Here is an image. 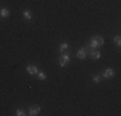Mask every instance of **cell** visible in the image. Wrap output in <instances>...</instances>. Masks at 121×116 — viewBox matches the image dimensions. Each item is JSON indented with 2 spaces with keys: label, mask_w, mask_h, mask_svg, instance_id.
Masks as SVG:
<instances>
[{
  "label": "cell",
  "mask_w": 121,
  "mask_h": 116,
  "mask_svg": "<svg viewBox=\"0 0 121 116\" xmlns=\"http://www.w3.org/2000/svg\"><path fill=\"white\" fill-rule=\"evenodd\" d=\"M70 61H71L70 53H68L67 50H66V52H62V56L58 58V65L60 66V67H66V66L68 65V62H70Z\"/></svg>",
  "instance_id": "cell-1"
},
{
  "label": "cell",
  "mask_w": 121,
  "mask_h": 116,
  "mask_svg": "<svg viewBox=\"0 0 121 116\" xmlns=\"http://www.w3.org/2000/svg\"><path fill=\"white\" fill-rule=\"evenodd\" d=\"M100 76H102L103 79H111V77L115 76V70L113 68H106L104 71L102 72Z\"/></svg>",
  "instance_id": "cell-2"
},
{
  "label": "cell",
  "mask_w": 121,
  "mask_h": 116,
  "mask_svg": "<svg viewBox=\"0 0 121 116\" xmlns=\"http://www.w3.org/2000/svg\"><path fill=\"white\" fill-rule=\"evenodd\" d=\"M40 111H41V107L40 106H31L30 108H28V115L30 116H36V115H39L40 114Z\"/></svg>",
  "instance_id": "cell-3"
},
{
  "label": "cell",
  "mask_w": 121,
  "mask_h": 116,
  "mask_svg": "<svg viewBox=\"0 0 121 116\" xmlns=\"http://www.w3.org/2000/svg\"><path fill=\"white\" fill-rule=\"evenodd\" d=\"M26 71H27L28 75H31V76H35L37 72H39V68H37L36 66H34V65H27Z\"/></svg>",
  "instance_id": "cell-4"
},
{
  "label": "cell",
  "mask_w": 121,
  "mask_h": 116,
  "mask_svg": "<svg viewBox=\"0 0 121 116\" xmlns=\"http://www.w3.org/2000/svg\"><path fill=\"white\" fill-rule=\"evenodd\" d=\"M76 57L79 58V59H86L88 54H86V49H85V46H84V48H80L79 50L76 52Z\"/></svg>",
  "instance_id": "cell-5"
},
{
  "label": "cell",
  "mask_w": 121,
  "mask_h": 116,
  "mask_svg": "<svg viewBox=\"0 0 121 116\" xmlns=\"http://www.w3.org/2000/svg\"><path fill=\"white\" fill-rule=\"evenodd\" d=\"M9 14H10V12L8 10V8H1V9H0V17H1V18H8Z\"/></svg>",
  "instance_id": "cell-6"
},
{
  "label": "cell",
  "mask_w": 121,
  "mask_h": 116,
  "mask_svg": "<svg viewBox=\"0 0 121 116\" xmlns=\"http://www.w3.org/2000/svg\"><path fill=\"white\" fill-rule=\"evenodd\" d=\"M93 39L95 40L98 44H99V46H102L103 44H104V39H103V36H99V35H94Z\"/></svg>",
  "instance_id": "cell-7"
},
{
  "label": "cell",
  "mask_w": 121,
  "mask_h": 116,
  "mask_svg": "<svg viewBox=\"0 0 121 116\" xmlns=\"http://www.w3.org/2000/svg\"><path fill=\"white\" fill-rule=\"evenodd\" d=\"M23 17H25V19H27V21H31V19H32V13H31L28 9H25L23 10Z\"/></svg>",
  "instance_id": "cell-8"
},
{
  "label": "cell",
  "mask_w": 121,
  "mask_h": 116,
  "mask_svg": "<svg viewBox=\"0 0 121 116\" xmlns=\"http://www.w3.org/2000/svg\"><path fill=\"white\" fill-rule=\"evenodd\" d=\"M36 76L37 77H39V79L40 80H45V79H47V74H45V72L44 71H40V70H39V72H37V74H36Z\"/></svg>",
  "instance_id": "cell-9"
},
{
  "label": "cell",
  "mask_w": 121,
  "mask_h": 116,
  "mask_svg": "<svg viewBox=\"0 0 121 116\" xmlns=\"http://www.w3.org/2000/svg\"><path fill=\"white\" fill-rule=\"evenodd\" d=\"M68 48H70L68 43H62V44L59 45V50H60V52H66V50H68Z\"/></svg>",
  "instance_id": "cell-10"
},
{
  "label": "cell",
  "mask_w": 121,
  "mask_h": 116,
  "mask_svg": "<svg viewBox=\"0 0 121 116\" xmlns=\"http://www.w3.org/2000/svg\"><path fill=\"white\" fill-rule=\"evenodd\" d=\"M100 80H102V76H100V75H95V76L91 77V83H94V84H99Z\"/></svg>",
  "instance_id": "cell-11"
},
{
  "label": "cell",
  "mask_w": 121,
  "mask_h": 116,
  "mask_svg": "<svg viewBox=\"0 0 121 116\" xmlns=\"http://www.w3.org/2000/svg\"><path fill=\"white\" fill-rule=\"evenodd\" d=\"M113 41H115V44L120 48V46H121V37H120V35H116V36L113 37Z\"/></svg>",
  "instance_id": "cell-12"
},
{
  "label": "cell",
  "mask_w": 121,
  "mask_h": 116,
  "mask_svg": "<svg viewBox=\"0 0 121 116\" xmlns=\"http://www.w3.org/2000/svg\"><path fill=\"white\" fill-rule=\"evenodd\" d=\"M16 115H17V116H25V115H27V114L25 112V110H21V108H18V110L16 111Z\"/></svg>",
  "instance_id": "cell-13"
}]
</instances>
